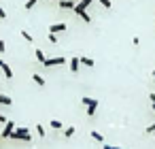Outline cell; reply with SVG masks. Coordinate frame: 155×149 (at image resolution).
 Listing matches in <instances>:
<instances>
[{
  "label": "cell",
  "mask_w": 155,
  "mask_h": 149,
  "mask_svg": "<svg viewBox=\"0 0 155 149\" xmlns=\"http://www.w3.org/2000/svg\"><path fill=\"white\" fill-rule=\"evenodd\" d=\"M91 2H94V0H81V2H77V7L72 9L81 19H85V24H89V22H91V17L87 15V7H89Z\"/></svg>",
  "instance_id": "cell-1"
},
{
  "label": "cell",
  "mask_w": 155,
  "mask_h": 149,
  "mask_svg": "<svg viewBox=\"0 0 155 149\" xmlns=\"http://www.w3.org/2000/svg\"><path fill=\"white\" fill-rule=\"evenodd\" d=\"M81 102H83V107H87V115H89V117H94V115H96V109H98V104H100V102H98L96 98H89V96H83V98H81Z\"/></svg>",
  "instance_id": "cell-2"
},
{
  "label": "cell",
  "mask_w": 155,
  "mask_h": 149,
  "mask_svg": "<svg viewBox=\"0 0 155 149\" xmlns=\"http://www.w3.org/2000/svg\"><path fill=\"white\" fill-rule=\"evenodd\" d=\"M9 138H15V141H32V136H30V130L28 128H15L13 130V134L9 136Z\"/></svg>",
  "instance_id": "cell-3"
},
{
  "label": "cell",
  "mask_w": 155,
  "mask_h": 149,
  "mask_svg": "<svg viewBox=\"0 0 155 149\" xmlns=\"http://www.w3.org/2000/svg\"><path fill=\"white\" fill-rule=\"evenodd\" d=\"M66 62H68L66 58H62V56H58V58H47L43 66H47V68H51V66H62V64H66Z\"/></svg>",
  "instance_id": "cell-4"
},
{
  "label": "cell",
  "mask_w": 155,
  "mask_h": 149,
  "mask_svg": "<svg viewBox=\"0 0 155 149\" xmlns=\"http://www.w3.org/2000/svg\"><path fill=\"white\" fill-rule=\"evenodd\" d=\"M13 130H15V124L7 119V124H5V128H2V132H0V136H2V138H9V136L13 134Z\"/></svg>",
  "instance_id": "cell-5"
},
{
  "label": "cell",
  "mask_w": 155,
  "mask_h": 149,
  "mask_svg": "<svg viewBox=\"0 0 155 149\" xmlns=\"http://www.w3.org/2000/svg\"><path fill=\"white\" fill-rule=\"evenodd\" d=\"M66 30H68V24H53V26H49L51 34H60V32H66Z\"/></svg>",
  "instance_id": "cell-6"
},
{
  "label": "cell",
  "mask_w": 155,
  "mask_h": 149,
  "mask_svg": "<svg viewBox=\"0 0 155 149\" xmlns=\"http://www.w3.org/2000/svg\"><path fill=\"white\" fill-rule=\"evenodd\" d=\"M0 70H2L5 79H13V70H11V66H9L7 62H2V66H0Z\"/></svg>",
  "instance_id": "cell-7"
},
{
  "label": "cell",
  "mask_w": 155,
  "mask_h": 149,
  "mask_svg": "<svg viewBox=\"0 0 155 149\" xmlns=\"http://www.w3.org/2000/svg\"><path fill=\"white\" fill-rule=\"evenodd\" d=\"M77 2L74 0H60V9H74Z\"/></svg>",
  "instance_id": "cell-8"
},
{
  "label": "cell",
  "mask_w": 155,
  "mask_h": 149,
  "mask_svg": "<svg viewBox=\"0 0 155 149\" xmlns=\"http://www.w3.org/2000/svg\"><path fill=\"white\" fill-rule=\"evenodd\" d=\"M79 62H81V66H87V68H91L96 62L91 60V58H87V56H83V58H79Z\"/></svg>",
  "instance_id": "cell-9"
},
{
  "label": "cell",
  "mask_w": 155,
  "mask_h": 149,
  "mask_svg": "<svg viewBox=\"0 0 155 149\" xmlns=\"http://www.w3.org/2000/svg\"><path fill=\"white\" fill-rule=\"evenodd\" d=\"M79 66H81L79 58H72V60H70V73H77V70H79Z\"/></svg>",
  "instance_id": "cell-10"
},
{
  "label": "cell",
  "mask_w": 155,
  "mask_h": 149,
  "mask_svg": "<svg viewBox=\"0 0 155 149\" xmlns=\"http://www.w3.org/2000/svg\"><path fill=\"white\" fill-rule=\"evenodd\" d=\"M34 56H36V60H38L41 64H45V60H47V58H45V53H43L41 49H34Z\"/></svg>",
  "instance_id": "cell-11"
},
{
  "label": "cell",
  "mask_w": 155,
  "mask_h": 149,
  "mask_svg": "<svg viewBox=\"0 0 155 149\" xmlns=\"http://www.w3.org/2000/svg\"><path fill=\"white\" fill-rule=\"evenodd\" d=\"M11 102H13V100H11L9 96H5V94H0V104H5V107H11Z\"/></svg>",
  "instance_id": "cell-12"
},
{
  "label": "cell",
  "mask_w": 155,
  "mask_h": 149,
  "mask_svg": "<svg viewBox=\"0 0 155 149\" xmlns=\"http://www.w3.org/2000/svg\"><path fill=\"white\" fill-rule=\"evenodd\" d=\"M32 79L36 85H45V77H41V75H32Z\"/></svg>",
  "instance_id": "cell-13"
},
{
  "label": "cell",
  "mask_w": 155,
  "mask_h": 149,
  "mask_svg": "<svg viewBox=\"0 0 155 149\" xmlns=\"http://www.w3.org/2000/svg\"><path fill=\"white\" fill-rule=\"evenodd\" d=\"M38 5V0H28V2H26V11H30V9H34Z\"/></svg>",
  "instance_id": "cell-14"
},
{
  "label": "cell",
  "mask_w": 155,
  "mask_h": 149,
  "mask_svg": "<svg viewBox=\"0 0 155 149\" xmlns=\"http://www.w3.org/2000/svg\"><path fill=\"white\" fill-rule=\"evenodd\" d=\"M91 138H94V141H98V143H102V141H104V138H102V134H100V132H96V130L91 132Z\"/></svg>",
  "instance_id": "cell-15"
},
{
  "label": "cell",
  "mask_w": 155,
  "mask_h": 149,
  "mask_svg": "<svg viewBox=\"0 0 155 149\" xmlns=\"http://www.w3.org/2000/svg\"><path fill=\"white\" fill-rule=\"evenodd\" d=\"M36 134H38V136H41V138H43V136H45V134H47V130H45V128H43V126H36Z\"/></svg>",
  "instance_id": "cell-16"
},
{
  "label": "cell",
  "mask_w": 155,
  "mask_h": 149,
  "mask_svg": "<svg viewBox=\"0 0 155 149\" xmlns=\"http://www.w3.org/2000/svg\"><path fill=\"white\" fill-rule=\"evenodd\" d=\"M74 130H77V128H72V126H68V128L64 130V136H72V134H74Z\"/></svg>",
  "instance_id": "cell-17"
},
{
  "label": "cell",
  "mask_w": 155,
  "mask_h": 149,
  "mask_svg": "<svg viewBox=\"0 0 155 149\" xmlns=\"http://www.w3.org/2000/svg\"><path fill=\"white\" fill-rule=\"evenodd\" d=\"M21 36H24V39H26L28 43H34V39H32V36H30V34H28L26 30H21Z\"/></svg>",
  "instance_id": "cell-18"
},
{
  "label": "cell",
  "mask_w": 155,
  "mask_h": 149,
  "mask_svg": "<svg viewBox=\"0 0 155 149\" xmlns=\"http://www.w3.org/2000/svg\"><path fill=\"white\" fill-rule=\"evenodd\" d=\"M51 128H53V130H60V128H62V121L53 119V121H51Z\"/></svg>",
  "instance_id": "cell-19"
},
{
  "label": "cell",
  "mask_w": 155,
  "mask_h": 149,
  "mask_svg": "<svg viewBox=\"0 0 155 149\" xmlns=\"http://www.w3.org/2000/svg\"><path fill=\"white\" fill-rule=\"evenodd\" d=\"M98 2H100L104 9H110V7H113V5H110V0H98Z\"/></svg>",
  "instance_id": "cell-20"
},
{
  "label": "cell",
  "mask_w": 155,
  "mask_h": 149,
  "mask_svg": "<svg viewBox=\"0 0 155 149\" xmlns=\"http://www.w3.org/2000/svg\"><path fill=\"white\" fill-rule=\"evenodd\" d=\"M147 134H153L155 132V124H151V126H147V130H144Z\"/></svg>",
  "instance_id": "cell-21"
},
{
  "label": "cell",
  "mask_w": 155,
  "mask_h": 149,
  "mask_svg": "<svg viewBox=\"0 0 155 149\" xmlns=\"http://www.w3.org/2000/svg\"><path fill=\"white\" fill-rule=\"evenodd\" d=\"M49 41H51V43L55 45V43H58V39H55V34H51V32H49Z\"/></svg>",
  "instance_id": "cell-22"
},
{
  "label": "cell",
  "mask_w": 155,
  "mask_h": 149,
  "mask_svg": "<svg viewBox=\"0 0 155 149\" xmlns=\"http://www.w3.org/2000/svg\"><path fill=\"white\" fill-rule=\"evenodd\" d=\"M5 17H7V11H5L2 7H0V19H5Z\"/></svg>",
  "instance_id": "cell-23"
},
{
  "label": "cell",
  "mask_w": 155,
  "mask_h": 149,
  "mask_svg": "<svg viewBox=\"0 0 155 149\" xmlns=\"http://www.w3.org/2000/svg\"><path fill=\"white\" fill-rule=\"evenodd\" d=\"M102 149H121V147H113V145H102Z\"/></svg>",
  "instance_id": "cell-24"
},
{
  "label": "cell",
  "mask_w": 155,
  "mask_h": 149,
  "mask_svg": "<svg viewBox=\"0 0 155 149\" xmlns=\"http://www.w3.org/2000/svg\"><path fill=\"white\" fill-rule=\"evenodd\" d=\"M5 49H7V45H5V41H0V53H2Z\"/></svg>",
  "instance_id": "cell-25"
},
{
  "label": "cell",
  "mask_w": 155,
  "mask_h": 149,
  "mask_svg": "<svg viewBox=\"0 0 155 149\" xmlns=\"http://www.w3.org/2000/svg\"><path fill=\"white\" fill-rule=\"evenodd\" d=\"M0 124H7V117H5L2 113H0Z\"/></svg>",
  "instance_id": "cell-26"
},
{
  "label": "cell",
  "mask_w": 155,
  "mask_h": 149,
  "mask_svg": "<svg viewBox=\"0 0 155 149\" xmlns=\"http://www.w3.org/2000/svg\"><path fill=\"white\" fill-rule=\"evenodd\" d=\"M151 104H153V113H155V102H151Z\"/></svg>",
  "instance_id": "cell-27"
},
{
  "label": "cell",
  "mask_w": 155,
  "mask_h": 149,
  "mask_svg": "<svg viewBox=\"0 0 155 149\" xmlns=\"http://www.w3.org/2000/svg\"><path fill=\"white\" fill-rule=\"evenodd\" d=\"M153 83H155V70H153Z\"/></svg>",
  "instance_id": "cell-28"
},
{
  "label": "cell",
  "mask_w": 155,
  "mask_h": 149,
  "mask_svg": "<svg viewBox=\"0 0 155 149\" xmlns=\"http://www.w3.org/2000/svg\"><path fill=\"white\" fill-rule=\"evenodd\" d=\"M2 62H5V60H0V66H2Z\"/></svg>",
  "instance_id": "cell-29"
}]
</instances>
